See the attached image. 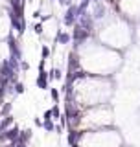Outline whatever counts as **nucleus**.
Segmentation results:
<instances>
[{"label": "nucleus", "instance_id": "8", "mask_svg": "<svg viewBox=\"0 0 140 147\" xmlns=\"http://www.w3.org/2000/svg\"><path fill=\"white\" fill-rule=\"evenodd\" d=\"M70 40H72V37L67 31H57V35H55V42L57 44H68Z\"/></svg>", "mask_w": 140, "mask_h": 147}, {"label": "nucleus", "instance_id": "19", "mask_svg": "<svg viewBox=\"0 0 140 147\" xmlns=\"http://www.w3.org/2000/svg\"><path fill=\"white\" fill-rule=\"evenodd\" d=\"M61 4H63V6H70V4H72V0H61Z\"/></svg>", "mask_w": 140, "mask_h": 147}, {"label": "nucleus", "instance_id": "15", "mask_svg": "<svg viewBox=\"0 0 140 147\" xmlns=\"http://www.w3.org/2000/svg\"><path fill=\"white\" fill-rule=\"evenodd\" d=\"M33 30H35V33H37V35H43V24H35V26H33Z\"/></svg>", "mask_w": 140, "mask_h": 147}, {"label": "nucleus", "instance_id": "10", "mask_svg": "<svg viewBox=\"0 0 140 147\" xmlns=\"http://www.w3.org/2000/svg\"><path fill=\"white\" fill-rule=\"evenodd\" d=\"M43 129H44L46 132H54V131H55L54 119H44V121H43Z\"/></svg>", "mask_w": 140, "mask_h": 147}, {"label": "nucleus", "instance_id": "17", "mask_svg": "<svg viewBox=\"0 0 140 147\" xmlns=\"http://www.w3.org/2000/svg\"><path fill=\"white\" fill-rule=\"evenodd\" d=\"M33 123H35L37 127H43V119H41V118H35V119H33Z\"/></svg>", "mask_w": 140, "mask_h": 147}, {"label": "nucleus", "instance_id": "18", "mask_svg": "<svg viewBox=\"0 0 140 147\" xmlns=\"http://www.w3.org/2000/svg\"><path fill=\"white\" fill-rule=\"evenodd\" d=\"M44 119H52V112H50V110H46V112H44Z\"/></svg>", "mask_w": 140, "mask_h": 147}, {"label": "nucleus", "instance_id": "16", "mask_svg": "<svg viewBox=\"0 0 140 147\" xmlns=\"http://www.w3.org/2000/svg\"><path fill=\"white\" fill-rule=\"evenodd\" d=\"M44 63H46V59H41V61H39V72L44 70Z\"/></svg>", "mask_w": 140, "mask_h": 147}, {"label": "nucleus", "instance_id": "1", "mask_svg": "<svg viewBox=\"0 0 140 147\" xmlns=\"http://www.w3.org/2000/svg\"><path fill=\"white\" fill-rule=\"evenodd\" d=\"M77 15H79L77 6H76V4H70L68 9H67V13H65V18H63L65 26H68V28L76 26V22H77Z\"/></svg>", "mask_w": 140, "mask_h": 147}, {"label": "nucleus", "instance_id": "11", "mask_svg": "<svg viewBox=\"0 0 140 147\" xmlns=\"http://www.w3.org/2000/svg\"><path fill=\"white\" fill-rule=\"evenodd\" d=\"M50 112H52V116H54L52 119H59V118L63 116V114H61V110H59V103H55L54 107L50 109Z\"/></svg>", "mask_w": 140, "mask_h": 147}, {"label": "nucleus", "instance_id": "2", "mask_svg": "<svg viewBox=\"0 0 140 147\" xmlns=\"http://www.w3.org/2000/svg\"><path fill=\"white\" fill-rule=\"evenodd\" d=\"M72 37V40L76 42V46H81L85 40H88V37H90V31H87V30H83L81 26H74V33L70 35Z\"/></svg>", "mask_w": 140, "mask_h": 147}, {"label": "nucleus", "instance_id": "6", "mask_svg": "<svg viewBox=\"0 0 140 147\" xmlns=\"http://www.w3.org/2000/svg\"><path fill=\"white\" fill-rule=\"evenodd\" d=\"M90 15H92V18H94V20H101L103 17H107V9H105V6H103L101 2H96L94 11H92Z\"/></svg>", "mask_w": 140, "mask_h": 147}, {"label": "nucleus", "instance_id": "3", "mask_svg": "<svg viewBox=\"0 0 140 147\" xmlns=\"http://www.w3.org/2000/svg\"><path fill=\"white\" fill-rule=\"evenodd\" d=\"M9 52H11V57L13 61H22V52H20V46H18V40L9 37Z\"/></svg>", "mask_w": 140, "mask_h": 147}, {"label": "nucleus", "instance_id": "4", "mask_svg": "<svg viewBox=\"0 0 140 147\" xmlns=\"http://www.w3.org/2000/svg\"><path fill=\"white\" fill-rule=\"evenodd\" d=\"M9 18H11V26H13V30H15L18 35L24 33V30H26V22H24V18H17L11 11H9Z\"/></svg>", "mask_w": 140, "mask_h": 147}, {"label": "nucleus", "instance_id": "7", "mask_svg": "<svg viewBox=\"0 0 140 147\" xmlns=\"http://www.w3.org/2000/svg\"><path fill=\"white\" fill-rule=\"evenodd\" d=\"M83 136V132H79V131H70L68 132V145L70 147H74V145H77V142H79V138Z\"/></svg>", "mask_w": 140, "mask_h": 147}, {"label": "nucleus", "instance_id": "13", "mask_svg": "<svg viewBox=\"0 0 140 147\" xmlns=\"http://www.w3.org/2000/svg\"><path fill=\"white\" fill-rule=\"evenodd\" d=\"M50 96H52V99L55 103H59V90L57 88H50Z\"/></svg>", "mask_w": 140, "mask_h": 147}, {"label": "nucleus", "instance_id": "14", "mask_svg": "<svg viewBox=\"0 0 140 147\" xmlns=\"http://www.w3.org/2000/svg\"><path fill=\"white\" fill-rule=\"evenodd\" d=\"M6 147H26V144H20V142H9V145Z\"/></svg>", "mask_w": 140, "mask_h": 147}, {"label": "nucleus", "instance_id": "12", "mask_svg": "<svg viewBox=\"0 0 140 147\" xmlns=\"http://www.w3.org/2000/svg\"><path fill=\"white\" fill-rule=\"evenodd\" d=\"M50 57V46H43V48H41V59H48Z\"/></svg>", "mask_w": 140, "mask_h": 147}, {"label": "nucleus", "instance_id": "5", "mask_svg": "<svg viewBox=\"0 0 140 147\" xmlns=\"http://www.w3.org/2000/svg\"><path fill=\"white\" fill-rule=\"evenodd\" d=\"M35 85H37V88H41V90H48L50 86H48V72L43 70V72H39V76H37V79H35Z\"/></svg>", "mask_w": 140, "mask_h": 147}, {"label": "nucleus", "instance_id": "9", "mask_svg": "<svg viewBox=\"0 0 140 147\" xmlns=\"http://www.w3.org/2000/svg\"><path fill=\"white\" fill-rule=\"evenodd\" d=\"M48 79H63V72L61 70H59V68L57 66H55V68H52V70H50V74H48Z\"/></svg>", "mask_w": 140, "mask_h": 147}]
</instances>
